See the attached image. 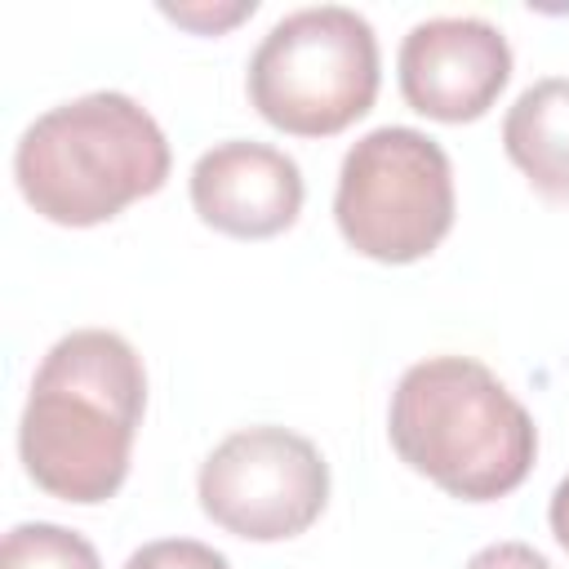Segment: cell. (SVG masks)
<instances>
[{"label":"cell","mask_w":569,"mask_h":569,"mask_svg":"<svg viewBox=\"0 0 569 569\" xmlns=\"http://www.w3.org/2000/svg\"><path fill=\"white\" fill-rule=\"evenodd\" d=\"M147 409L142 356L111 329L62 333L27 391L18 453L36 489L93 507L129 476L133 436Z\"/></svg>","instance_id":"1"},{"label":"cell","mask_w":569,"mask_h":569,"mask_svg":"<svg viewBox=\"0 0 569 569\" xmlns=\"http://www.w3.org/2000/svg\"><path fill=\"white\" fill-rule=\"evenodd\" d=\"M387 436L409 471L462 502L507 498L538 458L529 409L471 356L409 365L391 391Z\"/></svg>","instance_id":"2"},{"label":"cell","mask_w":569,"mask_h":569,"mask_svg":"<svg viewBox=\"0 0 569 569\" xmlns=\"http://www.w3.org/2000/svg\"><path fill=\"white\" fill-rule=\"evenodd\" d=\"M22 200L58 227L111 222L169 178V142L156 116L120 89H93L36 116L13 147Z\"/></svg>","instance_id":"3"},{"label":"cell","mask_w":569,"mask_h":569,"mask_svg":"<svg viewBox=\"0 0 569 569\" xmlns=\"http://www.w3.org/2000/svg\"><path fill=\"white\" fill-rule=\"evenodd\" d=\"M378 36L347 4L284 13L249 58L253 111L293 138H333L378 98Z\"/></svg>","instance_id":"4"},{"label":"cell","mask_w":569,"mask_h":569,"mask_svg":"<svg viewBox=\"0 0 569 569\" xmlns=\"http://www.w3.org/2000/svg\"><path fill=\"white\" fill-rule=\"evenodd\" d=\"M333 218L342 240L373 262H418L453 227V164L409 124H382L351 142L338 169Z\"/></svg>","instance_id":"5"},{"label":"cell","mask_w":569,"mask_h":569,"mask_svg":"<svg viewBox=\"0 0 569 569\" xmlns=\"http://www.w3.org/2000/svg\"><path fill=\"white\" fill-rule=\"evenodd\" d=\"M196 493L218 529L244 542H284L320 520L329 502V462L289 427H240L209 449Z\"/></svg>","instance_id":"6"},{"label":"cell","mask_w":569,"mask_h":569,"mask_svg":"<svg viewBox=\"0 0 569 569\" xmlns=\"http://www.w3.org/2000/svg\"><path fill=\"white\" fill-rule=\"evenodd\" d=\"M396 76H400L405 102L418 116L467 124V120H480L507 89L511 44L493 22L471 13L422 18L400 40Z\"/></svg>","instance_id":"7"},{"label":"cell","mask_w":569,"mask_h":569,"mask_svg":"<svg viewBox=\"0 0 569 569\" xmlns=\"http://www.w3.org/2000/svg\"><path fill=\"white\" fill-rule=\"evenodd\" d=\"M302 169L293 156L267 142L231 138L209 147L191 164V209L204 227L236 240H267L302 213Z\"/></svg>","instance_id":"8"},{"label":"cell","mask_w":569,"mask_h":569,"mask_svg":"<svg viewBox=\"0 0 569 569\" xmlns=\"http://www.w3.org/2000/svg\"><path fill=\"white\" fill-rule=\"evenodd\" d=\"M502 151L529 187L569 204V76H542L502 116Z\"/></svg>","instance_id":"9"},{"label":"cell","mask_w":569,"mask_h":569,"mask_svg":"<svg viewBox=\"0 0 569 569\" xmlns=\"http://www.w3.org/2000/svg\"><path fill=\"white\" fill-rule=\"evenodd\" d=\"M0 569H102L89 538L53 520H22L4 533Z\"/></svg>","instance_id":"10"},{"label":"cell","mask_w":569,"mask_h":569,"mask_svg":"<svg viewBox=\"0 0 569 569\" xmlns=\"http://www.w3.org/2000/svg\"><path fill=\"white\" fill-rule=\"evenodd\" d=\"M124 569H231V560L196 538H160V542L138 547L124 560Z\"/></svg>","instance_id":"11"},{"label":"cell","mask_w":569,"mask_h":569,"mask_svg":"<svg viewBox=\"0 0 569 569\" xmlns=\"http://www.w3.org/2000/svg\"><path fill=\"white\" fill-rule=\"evenodd\" d=\"M164 18H173V22H182V27H191V31H204V36H218V31H227V27H236L240 18H249L253 13V0H240V4H227V9H196V4H164L160 9Z\"/></svg>","instance_id":"12"},{"label":"cell","mask_w":569,"mask_h":569,"mask_svg":"<svg viewBox=\"0 0 569 569\" xmlns=\"http://www.w3.org/2000/svg\"><path fill=\"white\" fill-rule=\"evenodd\" d=\"M462 569H551V560L529 542H489Z\"/></svg>","instance_id":"13"},{"label":"cell","mask_w":569,"mask_h":569,"mask_svg":"<svg viewBox=\"0 0 569 569\" xmlns=\"http://www.w3.org/2000/svg\"><path fill=\"white\" fill-rule=\"evenodd\" d=\"M547 520H551V533L556 542L569 551V476L551 489V507H547Z\"/></svg>","instance_id":"14"}]
</instances>
